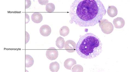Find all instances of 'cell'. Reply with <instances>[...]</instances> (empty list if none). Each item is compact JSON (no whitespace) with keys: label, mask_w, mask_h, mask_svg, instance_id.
I'll use <instances>...</instances> for the list:
<instances>
[{"label":"cell","mask_w":130,"mask_h":72,"mask_svg":"<svg viewBox=\"0 0 130 72\" xmlns=\"http://www.w3.org/2000/svg\"><path fill=\"white\" fill-rule=\"evenodd\" d=\"M40 32L41 35L44 37H47L50 35L51 32V27L48 25H44L41 27Z\"/></svg>","instance_id":"obj_6"},{"label":"cell","mask_w":130,"mask_h":72,"mask_svg":"<svg viewBox=\"0 0 130 72\" xmlns=\"http://www.w3.org/2000/svg\"><path fill=\"white\" fill-rule=\"evenodd\" d=\"M55 7L54 4L52 3H48L46 6V9L47 12H53L55 9Z\"/></svg>","instance_id":"obj_15"},{"label":"cell","mask_w":130,"mask_h":72,"mask_svg":"<svg viewBox=\"0 0 130 72\" xmlns=\"http://www.w3.org/2000/svg\"><path fill=\"white\" fill-rule=\"evenodd\" d=\"M64 44L65 41L63 38L60 37L58 38L56 41V45L59 49L63 48Z\"/></svg>","instance_id":"obj_13"},{"label":"cell","mask_w":130,"mask_h":72,"mask_svg":"<svg viewBox=\"0 0 130 72\" xmlns=\"http://www.w3.org/2000/svg\"><path fill=\"white\" fill-rule=\"evenodd\" d=\"M72 72H82L83 71V67L80 65H75L73 67L72 70Z\"/></svg>","instance_id":"obj_16"},{"label":"cell","mask_w":130,"mask_h":72,"mask_svg":"<svg viewBox=\"0 0 130 72\" xmlns=\"http://www.w3.org/2000/svg\"><path fill=\"white\" fill-rule=\"evenodd\" d=\"M99 26L102 31L106 34L111 33L114 30V27L112 23L106 19L102 20L99 23Z\"/></svg>","instance_id":"obj_3"},{"label":"cell","mask_w":130,"mask_h":72,"mask_svg":"<svg viewBox=\"0 0 130 72\" xmlns=\"http://www.w3.org/2000/svg\"><path fill=\"white\" fill-rule=\"evenodd\" d=\"M40 4L42 5H45L48 3V1H38Z\"/></svg>","instance_id":"obj_19"},{"label":"cell","mask_w":130,"mask_h":72,"mask_svg":"<svg viewBox=\"0 0 130 72\" xmlns=\"http://www.w3.org/2000/svg\"><path fill=\"white\" fill-rule=\"evenodd\" d=\"M49 68L51 71L57 72L60 68L59 64L57 62L51 63L50 64Z\"/></svg>","instance_id":"obj_12"},{"label":"cell","mask_w":130,"mask_h":72,"mask_svg":"<svg viewBox=\"0 0 130 72\" xmlns=\"http://www.w3.org/2000/svg\"><path fill=\"white\" fill-rule=\"evenodd\" d=\"M106 12L100 0H76L71 6L70 22L81 27L93 26L102 20Z\"/></svg>","instance_id":"obj_1"},{"label":"cell","mask_w":130,"mask_h":72,"mask_svg":"<svg viewBox=\"0 0 130 72\" xmlns=\"http://www.w3.org/2000/svg\"><path fill=\"white\" fill-rule=\"evenodd\" d=\"M115 27L117 29H121L124 27L125 21L124 19L120 17L115 19L113 22Z\"/></svg>","instance_id":"obj_7"},{"label":"cell","mask_w":130,"mask_h":72,"mask_svg":"<svg viewBox=\"0 0 130 72\" xmlns=\"http://www.w3.org/2000/svg\"><path fill=\"white\" fill-rule=\"evenodd\" d=\"M34 63L33 58L29 55H25V67L27 68L31 67Z\"/></svg>","instance_id":"obj_11"},{"label":"cell","mask_w":130,"mask_h":72,"mask_svg":"<svg viewBox=\"0 0 130 72\" xmlns=\"http://www.w3.org/2000/svg\"><path fill=\"white\" fill-rule=\"evenodd\" d=\"M60 35L64 37L67 36L70 33V29L67 26H63L60 30Z\"/></svg>","instance_id":"obj_14"},{"label":"cell","mask_w":130,"mask_h":72,"mask_svg":"<svg viewBox=\"0 0 130 72\" xmlns=\"http://www.w3.org/2000/svg\"><path fill=\"white\" fill-rule=\"evenodd\" d=\"M25 2V9H28L30 7L31 5V2L30 0H26Z\"/></svg>","instance_id":"obj_17"},{"label":"cell","mask_w":130,"mask_h":72,"mask_svg":"<svg viewBox=\"0 0 130 72\" xmlns=\"http://www.w3.org/2000/svg\"><path fill=\"white\" fill-rule=\"evenodd\" d=\"M76 64V61L74 59L69 58L64 61V66L67 69L71 70L72 67Z\"/></svg>","instance_id":"obj_8"},{"label":"cell","mask_w":130,"mask_h":72,"mask_svg":"<svg viewBox=\"0 0 130 72\" xmlns=\"http://www.w3.org/2000/svg\"><path fill=\"white\" fill-rule=\"evenodd\" d=\"M26 35V41L25 44L28 43L30 39V36L29 33L26 31L25 32Z\"/></svg>","instance_id":"obj_18"},{"label":"cell","mask_w":130,"mask_h":72,"mask_svg":"<svg viewBox=\"0 0 130 72\" xmlns=\"http://www.w3.org/2000/svg\"><path fill=\"white\" fill-rule=\"evenodd\" d=\"M102 44L99 38L94 34L87 33L80 36L76 50L81 57L86 59H94L102 51Z\"/></svg>","instance_id":"obj_2"},{"label":"cell","mask_w":130,"mask_h":72,"mask_svg":"<svg viewBox=\"0 0 130 72\" xmlns=\"http://www.w3.org/2000/svg\"><path fill=\"white\" fill-rule=\"evenodd\" d=\"M107 13L109 16L114 17L118 14V10L114 6H109L107 9Z\"/></svg>","instance_id":"obj_10"},{"label":"cell","mask_w":130,"mask_h":72,"mask_svg":"<svg viewBox=\"0 0 130 72\" xmlns=\"http://www.w3.org/2000/svg\"><path fill=\"white\" fill-rule=\"evenodd\" d=\"M59 55L58 51L54 47H50L46 52V56L48 59L53 60L56 59Z\"/></svg>","instance_id":"obj_4"},{"label":"cell","mask_w":130,"mask_h":72,"mask_svg":"<svg viewBox=\"0 0 130 72\" xmlns=\"http://www.w3.org/2000/svg\"><path fill=\"white\" fill-rule=\"evenodd\" d=\"M25 15L26 19L25 24H27L30 21L29 16L27 13H26Z\"/></svg>","instance_id":"obj_20"},{"label":"cell","mask_w":130,"mask_h":72,"mask_svg":"<svg viewBox=\"0 0 130 72\" xmlns=\"http://www.w3.org/2000/svg\"><path fill=\"white\" fill-rule=\"evenodd\" d=\"M64 48L68 52H74L76 50V44L74 41L71 40H68L65 42Z\"/></svg>","instance_id":"obj_5"},{"label":"cell","mask_w":130,"mask_h":72,"mask_svg":"<svg viewBox=\"0 0 130 72\" xmlns=\"http://www.w3.org/2000/svg\"><path fill=\"white\" fill-rule=\"evenodd\" d=\"M32 21L36 23H39L41 22L43 19L42 15L39 13H34L31 15Z\"/></svg>","instance_id":"obj_9"}]
</instances>
